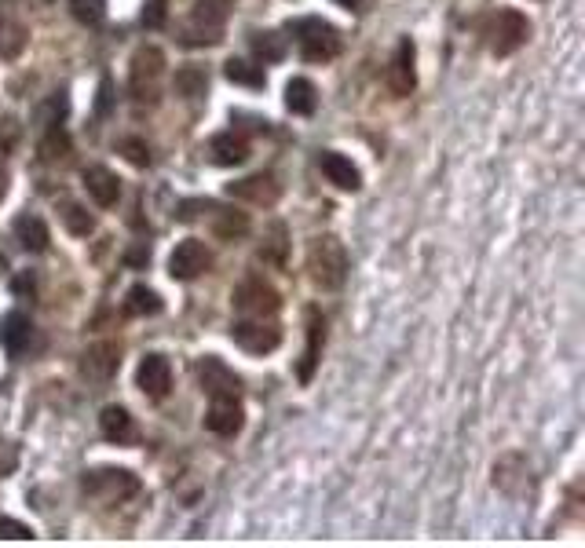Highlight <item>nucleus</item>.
<instances>
[{
	"label": "nucleus",
	"instance_id": "nucleus-30",
	"mask_svg": "<svg viewBox=\"0 0 585 548\" xmlns=\"http://www.w3.org/2000/svg\"><path fill=\"white\" fill-rule=\"evenodd\" d=\"M70 8H74L77 22H85V26H99V22H103V8H107V0H70Z\"/></svg>",
	"mask_w": 585,
	"mask_h": 548
},
{
	"label": "nucleus",
	"instance_id": "nucleus-27",
	"mask_svg": "<svg viewBox=\"0 0 585 548\" xmlns=\"http://www.w3.org/2000/svg\"><path fill=\"white\" fill-rule=\"evenodd\" d=\"M253 52L260 55L264 63H278V59H286V37H278L275 30H256Z\"/></svg>",
	"mask_w": 585,
	"mask_h": 548
},
{
	"label": "nucleus",
	"instance_id": "nucleus-32",
	"mask_svg": "<svg viewBox=\"0 0 585 548\" xmlns=\"http://www.w3.org/2000/svg\"><path fill=\"white\" fill-rule=\"evenodd\" d=\"M245 231H249V216H242V212H220L216 216V234L220 238H234V234Z\"/></svg>",
	"mask_w": 585,
	"mask_h": 548
},
{
	"label": "nucleus",
	"instance_id": "nucleus-10",
	"mask_svg": "<svg viewBox=\"0 0 585 548\" xmlns=\"http://www.w3.org/2000/svg\"><path fill=\"white\" fill-rule=\"evenodd\" d=\"M30 44V22L22 19L15 0L0 4V59H19Z\"/></svg>",
	"mask_w": 585,
	"mask_h": 548
},
{
	"label": "nucleus",
	"instance_id": "nucleus-36",
	"mask_svg": "<svg viewBox=\"0 0 585 548\" xmlns=\"http://www.w3.org/2000/svg\"><path fill=\"white\" fill-rule=\"evenodd\" d=\"M121 150H125V158L132 161V165H139V169H147L150 165L147 143H139V139H121Z\"/></svg>",
	"mask_w": 585,
	"mask_h": 548
},
{
	"label": "nucleus",
	"instance_id": "nucleus-13",
	"mask_svg": "<svg viewBox=\"0 0 585 548\" xmlns=\"http://www.w3.org/2000/svg\"><path fill=\"white\" fill-rule=\"evenodd\" d=\"M81 183H85L88 198L96 201V205H103V209L117 205V198H121V183H117V176L107 165H88V169L81 172Z\"/></svg>",
	"mask_w": 585,
	"mask_h": 548
},
{
	"label": "nucleus",
	"instance_id": "nucleus-35",
	"mask_svg": "<svg viewBox=\"0 0 585 548\" xmlns=\"http://www.w3.org/2000/svg\"><path fill=\"white\" fill-rule=\"evenodd\" d=\"M66 117V95L63 92H55L48 103H44V110H41V121L44 125H59Z\"/></svg>",
	"mask_w": 585,
	"mask_h": 548
},
{
	"label": "nucleus",
	"instance_id": "nucleus-31",
	"mask_svg": "<svg viewBox=\"0 0 585 548\" xmlns=\"http://www.w3.org/2000/svg\"><path fill=\"white\" fill-rule=\"evenodd\" d=\"M66 150H70V139H66V132L59 125H48V139L41 143V154L48 161H55V158H66Z\"/></svg>",
	"mask_w": 585,
	"mask_h": 548
},
{
	"label": "nucleus",
	"instance_id": "nucleus-6",
	"mask_svg": "<svg viewBox=\"0 0 585 548\" xmlns=\"http://www.w3.org/2000/svg\"><path fill=\"white\" fill-rule=\"evenodd\" d=\"M231 340L249 355H267L282 344V329L275 322H264V318H242L231 326Z\"/></svg>",
	"mask_w": 585,
	"mask_h": 548
},
{
	"label": "nucleus",
	"instance_id": "nucleus-20",
	"mask_svg": "<svg viewBox=\"0 0 585 548\" xmlns=\"http://www.w3.org/2000/svg\"><path fill=\"white\" fill-rule=\"evenodd\" d=\"M322 172H326V180L333 183V187H341V190H359L362 187V176L359 169L351 165V158H344V154H337V150H326L319 158Z\"/></svg>",
	"mask_w": 585,
	"mask_h": 548
},
{
	"label": "nucleus",
	"instance_id": "nucleus-16",
	"mask_svg": "<svg viewBox=\"0 0 585 548\" xmlns=\"http://www.w3.org/2000/svg\"><path fill=\"white\" fill-rule=\"evenodd\" d=\"M227 194L231 198H242V201H253V205H275L278 194H282V187L275 183V176H249V180H238L227 187Z\"/></svg>",
	"mask_w": 585,
	"mask_h": 548
},
{
	"label": "nucleus",
	"instance_id": "nucleus-7",
	"mask_svg": "<svg viewBox=\"0 0 585 548\" xmlns=\"http://www.w3.org/2000/svg\"><path fill=\"white\" fill-rule=\"evenodd\" d=\"M234 307H238L242 318H271L282 307V300H278V293L267 282L249 278V282H242L234 289Z\"/></svg>",
	"mask_w": 585,
	"mask_h": 548
},
{
	"label": "nucleus",
	"instance_id": "nucleus-3",
	"mask_svg": "<svg viewBox=\"0 0 585 548\" xmlns=\"http://www.w3.org/2000/svg\"><path fill=\"white\" fill-rule=\"evenodd\" d=\"M234 0H198L191 11V22L183 30V44L202 48V44H216L224 37L227 15H231Z\"/></svg>",
	"mask_w": 585,
	"mask_h": 548
},
{
	"label": "nucleus",
	"instance_id": "nucleus-33",
	"mask_svg": "<svg viewBox=\"0 0 585 548\" xmlns=\"http://www.w3.org/2000/svg\"><path fill=\"white\" fill-rule=\"evenodd\" d=\"M37 534H33V527H26V523H19V519L11 516H0V541H33Z\"/></svg>",
	"mask_w": 585,
	"mask_h": 548
},
{
	"label": "nucleus",
	"instance_id": "nucleus-18",
	"mask_svg": "<svg viewBox=\"0 0 585 548\" xmlns=\"http://www.w3.org/2000/svg\"><path fill=\"white\" fill-rule=\"evenodd\" d=\"M30 340H33V326L22 311H8V315L0 318V348L4 351L22 355V351L30 348Z\"/></svg>",
	"mask_w": 585,
	"mask_h": 548
},
{
	"label": "nucleus",
	"instance_id": "nucleus-38",
	"mask_svg": "<svg viewBox=\"0 0 585 548\" xmlns=\"http://www.w3.org/2000/svg\"><path fill=\"white\" fill-rule=\"evenodd\" d=\"M99 114H110V81H103L99 85V103H96Z\"/></svg>",
	"mask_w": 585,
	"mask_h": 548
},
{
	"label": "nucleus",
	"instance_id": "nucleus-12",
	"mask_svg": "<svg viewBox=\"0 0 585 548\" xmlns=\"http://www.w3.org/2000/svg\"><path fill=\"white\" fill-rule=\"evenodd\" d=\"M136 384H139V391H143L147 399H154V402L165 399V395H169V388H172L169 359H165V355H147V359L139 362Z\"/></svg>",
	"mask_w": 585,
	"mask_h": 548
},
{
	"label": "nucleus",
	"instance_id": "nucleus-23",
	"mask_svg": "<svg viewBox=\"0 0 585 548\" xmlns=\"http://www.w3.org/2000/svg\"><path fill=\"white\" fill-rule=\"evenodd\" d=\"M286 106L300 117L315 114V106H319V92H315V85H311L308 77H293V81H289L286 85Z\"/></svg>",
	"mask_w": 585,
	"mask_h": 548
},
{
	"label": "nucleus",
	"instance_id": "nucleus-17",
	"mask_svg": "<svg viewBox=\"0 0 585 548\" xmlns=\"http://www.w3.org/2000/svg\"><path fill=\"white\" fill-rule=\"evenodd\" d=\"M388 85H392L395 95H410L417 85L414 77V41H399L395 48V59H392V70H388Z\"/></svg>",
	"mask_w": 585,
	"mask_h": 548
},
{
	"label": "nucleus",
	"instance_id": "nucleus-24",
	"mask_svg": "<svg viewBox=\"0 0 585 548\" xmlns=\"http://www.w3.org/2000/svg\"><path fill=\"white\" fill-rule=\"evenodd\" d=\"M322 337H326V322H322L319 311H311V315H308V351H304V362H300V380H304V384H308L311 373H315Z\"/></svg>",
	"mask_w": 585,
	"mask_h": 548
},
{
	"label": "nucleus",
	"instance_id": "nucleus-22",
	"mask_svg": "<svg viewBox=\"0 0 585 548\" xmlns=\"http://www.w3.org/2000/svg\"><path fill=\"white\" fill-rule=\"evenodd\" d=\"M15 238L26 253H44L48 245H52V234H48V223L41 216H33V212H22L19 220H15Z\"/></svg>",
	"mask_w": 585,
	"mask_h": 548
},
{
	"label": "nucleus",
	"instance_id": "nucleus-21",
	"mask_svg": "<svg viewBox=\"0 0 585 548\" xmlns=\"http://www.w3.org/2000/svg\"><path fill=\"white\" fill-rule=\"evenodd\" d=\"M99 428H103V435L117 446L136 443V421H132V413H128L125 406H107L103 417H99Z\"/></svg>",
	"mask_w": 585,
	"mask_h": 548
},
{
	"label": "nucleus",
	"instance_id": "nucleus-2",
	"mask_svg": "<svg viewBox=\"0 0 585 548\" xmlns=\"http://www.w3.org/2000/svg\"><path fill=\"white\" fill-rule=\"evenodd\" d=\"M289 33H293V41H297L300 55L308 63H330L341 52V33L326 19H315V15L311 19H293L289 22Z\"/></svg>",
	"mask_w": 585,
	"mask_h": 548
},
{
	"label": "nucleus",
	"instance_id": "nucleus-9",
	"mask_svg": "<svg viewBox=\"0 0 585 548\" xmlns=\"http://www.w3.org/2000/svg\"><path fill=\"white\" fill-rule=\"evenodd\" d=\"M139 490V479L125 468H99V472L85 475V494L103 497V501H121Z\"/></svg>",
	"mask_w": 585,
	"mask_h": 548
},
{
	"label": "nucleus",
	"instance_id": "nucleus-19",
	"mask_svg": "<svg viewBox=\"0 0 585 548\" xmlns=\"http://www.w3.org/2000/svg\"><path fill=\"white\" fill-rule=\"evenodd\" d=\"M117 344H110V340H103V344H92V348L85 351V359H81V373H85L88 380H110L117 373Z\"/></svg>",
	"mask_w": 585,
	"mask_h": 548
},
{
	"label": "nucleus",
	"instance_id": "nucleus-11",
	"mask_svg": "<svg viewBox=\"0 0 585 548\" xmlns=\"http://www.w3.org/2000/svg\"><path fill=\"white\" fill-rule=\"evenodd\" d=\"M198 384H202L205 395H213V399H238V377H234L231 369H227V362L213 359V355H205L202 362H198Z\"/></svg>",
	"mask_w": 585,
	"mask_h": 548
},
{
	"label": "nucleus",
	"instance_id": "nucleus-14",
	"mask_svg": "<svg viewBox=\"0 0 585 548\" xmlns=\"http://www.w3.org/2000/svg\"><path fill=\"white\" fill-rule=\"evenodd\" d=\"M242 424H245V413L238 406V399H213V406L205 413V428L213 435H224V439L242 432Z\"/></svg>",
	"mask_w": 585,
	"mask_h": 548
},
{
	"label": "nucleus",
	"instance_id": "nucleus-28",
	"mask_svg": "<svg viewBox=\"0 0 585 548\" xmlns=\"http://www.w3.org/2000/svg\"><path fill=\"white\" fill-rule=\"evenodd\" d=\"M227 81H234V85H245V88H264V70L253 63H245V59H227L224 66Z\"/></svg>",
	"mask_w": 585,
	"mask_h": 548
},
{
	"label": "nucleus",
	"instance_id": "nucleus-37",
	"mask_svg": "<svg viewBox=\"0 0 585 548\" xmlns=\"http://www.w3.org/2000/svg\"><path fill=\"white\" fill-rule=\"evenodd\" d=\"M33 289H37V278H33V274H19V278H15V293H33Z\"/></svg>",
	"mask_w": 585,
	"mask_h": 548
},
{
	"label": "nucleus",
	"instance_id": "nucleus-1",
	"mask_svg": "<svg viewBox=\"0 0 585 548\" xmlns=\"http://www.w3.org/2000/svg\"><path fill=\"white\" fill-rule=\"evenodd\" d=\"M348 249H344L341 238H315L308 249V271H311V282L322 285V289H341L344 278H348Z\"/></svg>",
	"mask_w": 585,
	"mask_h": 548
},
{
	"label": "nucleus",
	"instance_id": "nucleus-15",
	"mask_svg": "<svg viewBox=\"0 0 585 548\" xmlns=\"http://www.w3.org/2000/svg\"><path fill=\"white\" fill-rule=\"evenodd\" d=\"M245 158H249V139L238 136V132H220V136L209 139V161L220 165V169L242 165Z\"/></svg>",
	"mask_w": 585,
	"mask_h": 548
},
{
	"label": "nucleus",
	"instance_id": "nucleus-26",
	"mask_svg": "<svg viewBox=\"0 0 585 548\" xmlns=\"http://www.w3.org/2000/svg\"><path fill=\"white\" fill-rule=\"evenodd\" d=\"M176 95H183V99H198V95L209 92V77H205L202 66H183V70H176Z\"/></svg>",
	"mask_w": 585,
	"mask_h": 548
},
{
	"label": "nucleus",
	"instance_id": "nucleus-41",
	"mask_svg": "<svg viewBox=\"0 0 585 548\" xmlns=\"http://www.w3.org/2000/svg\"><path fill=\"white\" fill-rule=\"evenodd\" d=\"M4 267H8V260H4V253H0V271H4Z\"/></svg>",
	"mask_w": 585,
	"mask_h": 548
},
{
	"label": "nucleus",
	"instance_id": "nucleus-39",
	"mask_svg": "<svg viewBox=\"0 0 585 548\" xmlns=\"http://www.w3.org/2000/svg\"><path fill=\"white\" fill-rule=\"evenodd\" d=\"M147 260H150V249H132V253H128V264L132 267L147 264Z\"/></svg>",
	"mask_w": 585,
	"mask_h": 548
},
{
	"label": "nucleus",
	"instance_id": "nucleus-5",
	"mask_svg": "<svg viewBox=\"0 0 585 548\" xmlns=\"http://www.w3.org/2000/svg\"><path fill=\"white\" fill-rule=\"evenodd\" d=\"M531 37V22L527 15L516 8H501L494 19L487 22V44L494 55H512L516 48H523Z\"/></svg>",
	"mask_w": 585,
	"mask_h": 548
},
{
	"label": "nucleus",
	"instance_id": "nucleus-8",
	"mask_svg": "<svg viewBox=\"0 0 585 548\" xmlns=\"http://www.w3.org/2000/svg\"><path fill=\"white\" fill-rule=\"evenodd\" d=\"M213 267V253L205 249V242L198 238H183L169 256V274L176 282H194L198 274H205Z\"/></svg>",
	"mask_w": 585,
	"mask_h": 548
},
{
	"label": "nucleus",
	"instance_id": "nucleus-29",
	"mask_svg": "<svg viewBox=\"0 0 585 548\" xmlns=\"http://www.w3.org/2000/svg\"><path fill=\"white\" fill-rule=\"evenodd\" d=\"M59 216H63L66 231L77 234V238H88V234H92V227H96V220L88 216V209H85V205H77V201H66L63 209H59Z\"/></svg>",
	"mask_w": 585,
	"mask_h": 548
},
{
	"label": "nucleus",
	"instance_id": "nucleus-4",
	"mask_svg": "<svg viewBox=\"0 0 585 548\" xmlns=\"http://www.w3.org/2000/svg\"><path fill=\"white\" fill-rule=\"evenodd\" d=\"M161 77H165V55L161 48L147 44L132 55V74H128V88L136 95L139 103H154L161 92Z\"/></svg>",
	"mask_w": 585,
	"mask_h": 548
},
{
	"label": "nucleus",
	"instance_id": "nucleus-34",
	"mask_svg": "<svg viewBox=\"0 0 585 548\" xmlns=\"http://www.w3.org/2000/svg\"><path fill=\"white\" fill-rule=\"evenodd\" d=\"M165 19H169V0H143V22L150 30L165 26Z\"/></svg>",
	"mask_w": 585,
	"mask_h": 548
},
{
	"label": "nucleus",
	"instance_id": "nucleus-25",
	"mask_svg": "<svg viewBox=\"0 0 585 548\" xmlns=\"http://www.w3.org/2000/svg\"><path fill=\"white\" fill-rule=\"evenodd\" d=\"M158 311H161V296L154 293V289H147L143 282L128 289V296H125V315L147 318V315H158Z\"/></svg>",
	"mask_w": 585,
	"mask_h": 548
},
{
	"label": "nucleus",
	"instance_id": "nucleus-40",
	"mask_svg": "<svg viewBox=\"0 0 585 548\" xmlns=\"http://www.w3.org/2000/svg\"><path fill=\"white\" fill-rule=\"evenodd\" d=\"M333 4H341V8H359V4H362V0H333Z\"/></svg>",
	"mask_w": 585,
	"mask_h": 548
}]
</instances>
